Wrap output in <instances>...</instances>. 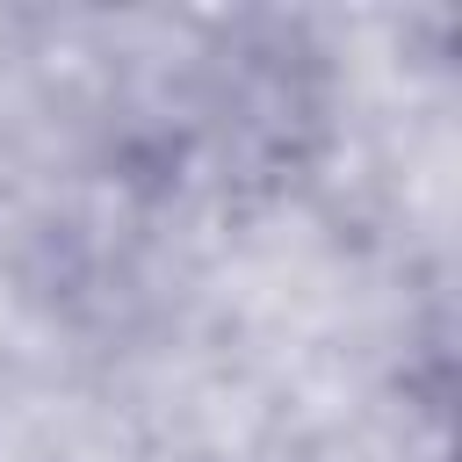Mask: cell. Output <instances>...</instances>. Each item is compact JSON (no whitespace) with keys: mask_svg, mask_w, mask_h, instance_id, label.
<instances>
[]
</instances>
